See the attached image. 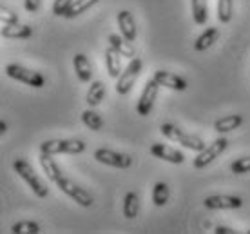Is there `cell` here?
Listing matches in <instances>:
<instances>
[{"label": "cell", "mask_w": 250, "mask_h": 234, "mask_svg": "<svg viewBox=\"0 0 250 234\" xmlns=\"http://www.w3.org/2000/svg\"><path fill=\"white\" fill-rule=\"evenodd\" d=\"M13 169H15V172L24 180L25 184L31 187V191L37 194L38 198H45L47 194H49V189L42 184V180L37 176V172L33 171V167L27 164L24 158L15 160V162H13Z\"/></svg>", "instance_id": "1"}, {"label": "cell", "mask_w": 250, "mask_h": 234, "mask_svg": "<svg viewBox=\"0 0 250 234\" xmlns=\"http://www.w3.org/2000/svg\"><path fill=\"white\" fill-rule=\"evenodd\" d=\"M160 129H162L163 136H167V138L176 142V144H182L183 147H187V149H190V151L200 152L205 149V142H203V140L198 138V136H192V134L185 133V131H182L180 127H176L174 124H163Z\"/></svg>", "instance_id": "2"}, {"label": "cell", "mask_w": 250, "mask_h": 234, "mask_svg": "<svg viewBox=\"0 0 250 234\" xmlns=\"http://www.w3.org/2000/svg\"><path fill=\"white\" fill-rule=\"evenodd\" d=\"M6 75L17 82H22L25 85H31L35 89H40L45 85V78L42 73L33 69H27L24 65H19V64H7L6 65Z\"/></svg>", "instance_id": "3"}, {"label": "cell", "mask_w": 250, "mask_h": 234, "mask_svg": "<svg viewBox=\"0 0 250 234\" xmlns=\"http://www.w3.org/2000/svg\"><path fill=\"white\" fill-rule=\"evenodd\" d=\"M85 151V144L82 140H47L40 144V152H47V154H80Z\"/></svg>", "instance_id": "4"}, {"label": "cell", "mask_w": 250, "mask_h": 234, "mask_svg": "<svg viewBox=\"0 0 250 234\" xmlns=\"http://www.w3.org/2000/svg\"><path fill=\"white\" fill-rule=\"evenodd\" d=\"M142 73V60L140 58H131V62L127 64V67L122 71V75L118 76V82L114 85L116 89V93L120 96H125L131 93V89L134 87V84H136L138 76Z\"/></svg>", "instance_id": "5"}, {"label": "cell", "mask_w": 250, "mask_h": 234, "mask_svg": "<svg viewBox=\"0 0 250 234\" xmlns=\"http://www.w3.org/2000/svg\"><path fill=\"white\" fill-rule=\"evenodd\" d=\"M55 184L58 185V189L62 191L63 194H67L71 200H75L82 207H91V205H93V196H91L85 189H82L80 185H76L73 180H69L67 176L62 174Z\"/></svg>", "instance_id": "6"}, {"label": "cell", "mask_w": 250, "mask_h": 234, "mask_svg": "<svg viewBox=\"0 0 250 234\" xmlns=\"http://www.w3.org/2000/svg\"><path fill=\"white\" fill-rule=\"evenodd\" d=\"M94 158L100 164H105L109 167H116V169H129L132 165V158L125 152H116L111 149H96L94 151Z\"/></svg>", "instance_id": "7"}, {"label": "cell", "mask_w": 250, "mask_h": 234, "mask_svg": "<svg viewBox=\"0 0 250 234\" xmlns=\"http://www.w3.org/2000/svg\"><path fill=\"white\" fill-rule=\"evenodd\" d=\"M227 146H229L227 138L214 140L210 146L205 147L203 151H200V154L194 158V167H196V169H203V167H207L208 164H212L214 160L219 158V154L225 151Z\"/></svg>", "instance_id": "8"}, {"label": "cell", "mask_w": 250, "mask_h": 234, "mask_svg": "<svg viewBox=\"0 0 250 234\" xmlns=\"http://www.w3.org/2000/svg\"><path fill=\"white\" fill-rule=\"evenodd\" d=\"M158 91H160V84L152 78V80H147L144 91H142V96L138 100L136 111L140 116H149L152 107H154V100L158 96Z\"/></svg>", "instance_id": "9"}, {"label": "cell", "mask_w": 250, "mask_h": 234, "mask_svg": "<svg viewBox=\"0 0 250 234\" xmlns=\"http://www.w3.org/2000/svg\"><path fill=\"white\" fill-rule=\"evenodd\" d=\"M205 209H239L243 205V200L239 196H229V194H214V196L205 198Z\"/></svg>", "instance_id": "10"}, {"label": "cell", "mask_w": 250, "mask_h": 234, "mask_svg": "<svg viewBox=\"0 0 250 234\" xmlns=\"http://www.w3.org/2000/svg\"><path fill=\"white\" fill-rule=\"evenodd\" d=\"M154 80H156L162 87L172 89V91H185L188 85L185 78L174 75V73H169V71H162V69L154 73Z\"/></svg>", "instance_id": "11"}, {"label": "cell", "mask_w": 250, "mask_h": 234, "mask_svg": "<svg viewBox=\"0 0 250 234\" xmlns=\"http://www.w3.org/2000/svg\"><path fill=\"white\" fill-rule=\"evenodd\" d=\"M150 154L160 160L170 162V164H183V160H185L182 151L170 149L169 146H163V144H152V146H150Z\"/></svg>", "instance_id": "12"}, {"label": "cell", "mask_w": 250, "mask_h": 234, "mask_svg": "<svg viewBox=\"0 0 250 234\" xmlns=\"http://www.w3.org/2000/svg\"><path fill=\"white\" fill-rule=\"evenodd\" d=\"M118 25H120V33L124 35L129 42H134L136 40V22H134V17H132L131 11H120L118 13Z\"/></svg>", "instance_id": "13"}, {"label": "cell", "mask_w": 250, "mask_h": 234, "mask_svg": "<svg viewBox=\"0 0 250 234\" xmlns=\"http://www.w3.org/2000/svg\"><path fill=\"white\" fill-rule=\"evenodd\" d=\"M105 65L109 76L118 80V76L122 75V55L111 45L105 49Z\"/></svg>", "instance_id": "14"}, {"label": "cell", "mask_w": 250, "mask_h": 234, "mask_svg": "<svg viewBox=\"0 0 250 234\" xmlns=\"http://www.w3.org/2000/svg\"><path fill=\"white\" fill-rule=\"evenodd\" d=\"M109 44H111V47H114V49L118 51L122 57H125V58L136 57V51L132 47V42H129L124 35H116V33H114V35H109Z\"/></svg>", "instance_id": "15"}, {"label": "cell", "mask_w": 250, "mask_h": 234, "mask_svg": "<svg viewBox=\"0 0 250 234\" xmlns=\"http://www.w3.org/2000/svg\"><path fill=\"white\" fill-rule=\"evenodd\" d=\"M75 64V71L78 78H80V82H91V78H93V67H91V62H89V58L83 55V53H78L73 60Z\"/></svg>", "instance_id": "16"}, {"label": "cell", "mask_w": 250, "mask_h": 234, "mask_svg": "<svg viewBox=\"0 0 250 234\" xmlns=\"http://www.w3.org/2000/svg\"><path fill=\"white\" fill-rule=\"evenodd\" d=\"M33 35V29L25 24H4L2 27V37L4 38H20V40H25Z\"/></svg>", "instance_id": "17"}, {"label": "cell", "mask_w": 250, "mask_h": 234, "mask_svg": "<svg viewBox=\"0 0 250 234\" xmlns=\"http://www.w3.org/2000/svg\"><path fill=\"white\" fill-rule=\"evenodd\" d=\"M40 165H42V169H44L45 176L49 178L51 182H57L58 178L62 176L63 172L60 171V167H58V164L53 160V154H47V152H42L40 154Z\"/></svg>", "instance_id": "18"}, {"label": "cell", "mask_w": 250, "mask_h": 234, "mask_svg": "<svg viewBox=\"0 0 250 234\" xmlns=\"http://www.w3.org/2000/svg\"><path fill=\"white\" fill-rule=\"evenodd\" d=\"M241 124H243V116H241V114H229V116H223V118L216 120L214 129H216L218 133L223 134V133H230L234 129H238Z\"/></svg>", "instance_id": "19"}, {"label": "cell", "mask_w": 250, "mask_h": 234, "mask_svg": "<svg viewBox=\"0 0 250 234\" xmlns=\"http://www.w3.org/2000/svg\"><path fill=\"white\" fill-rule=\"evenodd\" d=\"M218 37H219V29L218 27H207L205 31L201 33L200 37L196 38V42H194V49L196 51H207L210 45L218 40Z\"/></svg>", "instance_id": "20"}, {"label": "cell", "mask_w": 250, "mask_h": 234, "mask_svg": "<svg viewBox=\"0 0 250 234\" xmlns=\"http://www.w3.org/2000/svg\"><path fill=\"white\" fill-rule=\"evenodd\" d=\"M140 213V196L134 191H129L124 198V216L129 220H134Z\"/></svg>", "instance_id": "21"}, {"label": "cell", "mask_w": 250, "mask_h": 234, "mask_svg": "<svg viewBox=\"0 0 250 234\" xmlns=\"http://www.w3.org/2000/svg\"><path fill=\"white\" fill-rule=\"evenodd\" d=\"M104 98H105V84L102 80H94L87 91V104L91 107H96L100 106Z\"/></svg>", "instance_id": "22"}, {"label": "cell", "mask_w": 250, "mask_h": 234, "mask_svg": "<svg viewBox=\"0 0 250 234\" xmlns=\"http://www.w3.org/2000/svg\"><path fill=\"white\" fill-rule=\"evenodd\" d=\"M100 0H75L71 6H69V9L65 11V19H75V17H80L82 13H85L87 9H91L93 6H96Z\"/></svg>", "instance_id": "23"}, {"label": "cell", "mask_w": 250, "mask_h": 234, "mask_svg": "<svg viewBox=\"0 0 250 234\" xmlns=\"http://www.w3.org/2000/svg\"><path fill=\"white\" fill-rule=\"evenodd\" d=\"M82 122H83V126L89 127L91 131H102V129H104V118H102L96 111H93V109H85V111L82 113Z\"/></svg>", "instance_id": "24"}, {"label": "cell", "mask_w": 250, "mask_h": 234, "mask_svg": "<svg viewBox=\"0 0 250 234\" xmlns=\"http://www.w3.org/2000/svg\"><path fill=\"white\" fill-rule=\"evenodd\" d=\"M169 185L165 182H156L154 187H152V203L156 207H163L165 203L169 202Z\"/></svg>", "instance_id": "25"}, {"label": "cell", "mask_w": 250, "mask_h": 234, "mask_svg": "<svg viewBox=\"0 0 250 234\" xmlns=\"http://www.w3.org/2000/svg\"><path fill=\"white\" fill-rule=\"evenodd\" d=\"M190 6H192L194 22L203 25L207 20H208V6H207V0H190Z\"/></svg>", "instance_id": "26"}, {"label": "cell", "mask_w": 250, "mask_h": 234, "mask_svg": "<svg viewBox=\"0 0 250 234\" xmlns=\"http://www.w3.org/2000/svg\"><path fill=\"white\" fill-rule=\"evenodd\" d=\"M232 0H218V20L221 24H229L232 20Z\"/></svg>", "instance_id": "27"}, {"label": "cell", "mask_w": 250, "mask_h": 234, "mask_svg": "<svg viewBox=\"0 0 250 234\" xmlns=\"http://www.w3.org/2000/svg\"><path fill=\"white\" fill-rule=\"evenodd\" d=\"M11 233L15 234H38L40 233V225L35 222H19L11 227Z\"/></svg>", "instance_id": "28"}, {"label": "cell", "mask_w": 250, "mask_h": 234, "mask_svg": "<svg viewBox=\"0 0 250 234\" xmlns=\"http://www.w3.org/2000/svg\"><path fill=\"white\" fill-rule=\"evenodd\" d=\"M230 171L234 174H245V172H250V156H241L236 162H232Z\"/></svg>", "instance_id": "29"}, {"label": "cell", "mask_w": 250, "mask_h": 234, "mask_svg": "<svg viewBox=\"0 0 250 234\" xmlns=\"http://www.w3.org/2000/svg\"><path fill=\"white\" fill-rule=\"evenodd\" d=\"M0 20L4 24H17L19 22V15L7 7H0Z\"/></svg>", "instance_id": "30"}, {"label": "cell", "mask_w": 250, "mask_h": 234, "mask_svg": "<svg viewBox=\"0 0 250 234\" xmlns=\"http://www.w3.org/2000/svg\"><path fill=\"white\" fill-rule=\"evenodd\" d=\"M73 2H75V0H55V4H53V13L58 15V17H63Z\"/></svg>", "instance_id": "31"}, {"label": "cell", "mask_w": 250, "mask_h": 234, "mask_svg": "<svg viewBox=\"0 0 250 234\" xmlns=\"http://www.w3.org/2000/svg\"><path fill=\"white\" fill-rule=\"evenodd\" d=\"M40 4H42V0H25L24 7L27 13H37L40 9Z\"/></svg>", "instance_id": "32"}, {"label": "cell", "mask_w": 250, "mask_h": 234, "mask_svg": "<svg viewBox=\"0 0 250 234\" xmlns=\"http://www.w3.org/2000/svg\"><path fill=\"white\" fill-rule=\"evenodd\" d=\"M214 233H216V234H234L236 231H234V229H230V227H223V225H218V227L214 229Z\"/></svg>", "instance_id": "33"}, {"label": "cell", "mask_w": 250, "mask_h": 234, "mask_svg": "<svg viewBox=\"0 0 250 234\" xmlns=\"http://www.w3.org/2000/svg\"><path fill=\"white\" fill-rule=\"evenodd\" d=\"M7 131V124L6 122H0V134H4Z\"/></svg>", "instance_id": "34"}, {"label": "cell", "mask_w": 250, "mask_h": 234, "mask_svg": "<svg viewBox=\"0 0 250 234\" xmlns=\"http://www.w3.org/2000/svg\"><path fill=\"white\" fill-rule=\"evenodd\" d=\"M249 234H250V231H249Z\"/></svg>", "instance_id": "35"}]
</instances>
